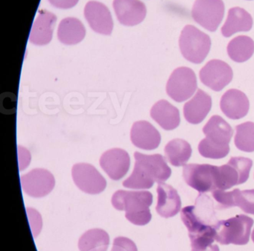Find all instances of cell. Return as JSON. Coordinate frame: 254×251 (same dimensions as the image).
Listing matches in <instances>:
<instances>
[{
  "label": "cell",
  "mask_w": 254,
  "mask_h": 251,
  "mask_svg": "<svg viewBox=\"0 0 254 251\" xmlns=\"http://www.w3.org/2000/svg\"><path fill=\"white\" fill-rule=\"evenodd\" d=\"M134 169L129 178L123 181V187L134 189H148L154 183L165 182L170 178L172 170L161 154L146 155L134 153Z\"/></svg>",
  "instance_id": "cell-1"
},
{
  "label": "cell",
  "mask_w": 254,
  "mask_h": 251,
  "mask_svg": "<svg viewBox=\"0 0 254 251\" xmlns=\"http://www.w3.org/2000/svg\"><path fill=\"white\" fill-rule=\"evenodd\" d=\"M181 220L188 229L191 251H219L218 245H213L216 230L213 225L206 224L194 210V206L183 208Z\"/></svg>",
  "instance_id": "cell-2"
},
{
  "label": "cell",
  "mask_w": 254,
  "mask_h": 251,
  "mask_svg": "<svg viewBox=\"0 0 254 251\" xmlns=\"http://www.w3.org/2000/svg\"><path fill=\"white\" fill-rule=\"evenodd\" d=\"M254 220L245 215H238L214 224L215 240L221 245H245L249 242Z\"/></svg>",
  "instance_id": "cell-3"
},
{
  "label": "cell",
  "mask_w": 254,
  "mask_h": 251,
  "mask_svg": "<svg viewBox=\"0 0 254 251\" xmlns=\"http://www.w3.org/2000/svg\"><path fill=\"white\" fill-rule=\"evenodd\" d=\"M179 47L184 59L191 63L199 64L209 54L210 38L195 26L187 25L180 36Z\"/></svg>",
  "instance_id": "cell-4"
},
{
  "label": "cell",
  "mask_w": 254,
  "mask_h": 251,
  "mask_svg": "<svg viewBox=\"0 0 254 251\" xmlns=\"http://www.w3.org/2000/svg\"><path fill=\"white\" fill-rule=\"evenodd\" d=\"M252 160L246 157H232L227 164L218 167L217 189L226 190L248 181Z\"/></svg>",
  "instance_id": "cell-5"
},
{
  "label": "cell",
  "mask_w": 254,
  "mask_h": 251,
  "mask_svg": "<svg viewBox=\"0 0 254 251\" xmlns=\"http://www.w3.org/2000/svg\"><path fill=\"white\" fill-rule=\"evenodd\" d=\"M197 88V78L192 69L177 68L169 77L166 93L176 102H183L191 98Z\"/></svg>",
  "instance_id": "cell-6"
},
{
  "label": "cell",
  "mask_w": 254,
  "mask_h": 251,
  "mask_svg": "<svg viewBox=\"0 0 254 251\" xmlns=\"http://www.w3.org/2000/svg\"><path fill=\"white\" fill-rule=\"evenodd\" d=\"M218 167L209 164L186 165L183 177L187 185L199 193L213 191L216 188Z\"/></svg>",
  "instance_id": "cell-7"
},
{
  "label": "cell",
  "mask_w": 254,
  "mask_h": 251,
  "mask_svg": "<svg viewBox=\"0 0 254 251\" xmlns=\"http://www.w3.org/2000/svg\"><path fill=\"white\" fill-rule=\"evenodd\" d=\"M222 0H196L191 10L193 20L209 32L217 30L224 15Z\"/></svg>",
  "instance_id": "cell-8"
},
{
  "label": "cell",
  "mask_w": 254,
  "mask_h": 251,
  "mask_svg": "<svg viewBox=\"0 0 254 251\" xmlns=\"http://www.w3.org/2000/svg\"><path fill=\"white\" fill-rule=\"evenodd\" d=\"M112 205L117 210L126 211V215L150 211L153 195L150 191H129L118 190L111 199Z\"/></svg>",
  "instance_id": "cell-9"
},
{
  "label": "cell",
  "mask_w": 254,
  "mask_h": 251,
  "mask_svg": "<svg viewBox=\"0 0 254 251\" xmlns=\"http://www.w3.org/2000/svg\"><path fill=\"white\" fill-rule=\"evenodd\" d=\"M72 176L78 188L87 194H99L106 188V180L94 166L88 163L74 165Z\"/></svg>",
  "instance_id": "cell-10"
},
{
  "label": "cell",
  "mask_w": 254,
  "mask_h": 251,
  "mask_svg": "<svg viewBox=\"0 0 254 251\" xmlns=\"http://www.w3.org/2000/svg\"><path fill=\"white\" fill-rule=\"evenodd\" d=\"M200 81L214 91H221L233 79V69L221 60L209 61L199 72Z\"/></svg>",
  "instance_id": "cell-11"
},
{
  "label": "cell",
  "mask_w": 254,
  "mask_h": 251,
  "mask_svg": "<svg viewBox=\"0 0 254 251\" xmlns=\"http://www.w3.org/2000/svg\"><path fill=\"white\" fill-rule=\"evenodd\" d=\"M22 188L28 195L42 197L50 194L56 185V180L50 171L35 169L21 176Z\"/></svg>",
  "instance_id": "cell-12"
},
{
  "label": "cell",
  "mask_w": 254,
  "mask_h": 251,
  "mask_svg": "<svg viewBox=\"0 0 254 251\" xmlns=\"http://www.w3.org/2000/svg\"><path fill=\"white\" fill-rule=\"evenodd\" d=\"M99 163L111 179L119 181L128 172L130 160L127 151L121 148H112L102 154Z\"/></svg>",
  "instance_id": "cell-13"
},
{
  "label": "cell",
  "mask_w": 254,
  "mask_h": 251,
  "mask_svg": "<svg viewBox=\"0 0 254 251\" xmlns=\"http://www.w3.org/2000/svg\"><path fill=\"white\" fill-rule=\"evenodd\" d=\"M84 16L93 31L102 35H111L114 28L112 16L104 4L96 1L87 2Z\"/></svg>",
  "instance_id": "cell-14"
},
{
  "label": "cell",
  "mask_w": 254,
  "mask_h": 251,
  "mask_svg": "<svg viewBox=\"0 0 254 251\" xmlns=\"http://www.w3.org/2000/svg\"><path fill=\"white\" fill-rule=\"evenodd\" d=\"M113 6L119 21L125 26L139 24L146 16V7L139 0H114Z\"/></svg>",
  "instance_id": "cell-15"
},
{
  "label": "cell",
  "mask_w": 254,
  "mask_h": 251,
  "mask_svg": "<svg viewBox=\"0 0 254 251\" xmlns=\"http://www.w3.org/2000/svg\"><path fill=\"white\" fill-rule=\"evenodd\" d=\"M220 108L224 115L230 120H240L248 114L250 102L243 92L230 89L221 97Z\"/></svg>",
  "instance_id": "cell-16"
},
{
  "label": "cell",
  "mask_w": 254,
  "mask_h": 251,
  "mask_svg": "<svg viewBox=\"0 0 254 251\" xmlns=\"http://www.w3.org/2000/svg\"><path fill=\"white\" fill-rule=\"evenodd\" d=\"M130 139L132 143L140 149L154 150L160 145L161 136L151 123L139 121L133 125Z\"/></svg>",
  "instance_id": "cell-17"
},
{
  "label": "cell",
  "mask_w": 254,
  "mask_h": 251,
  "mask_svg": "<svg viewBox=\"0 0 254 251\" xmlns=\"http://www.w3.org/2000/svg\"><path fill=\"white\" fill-rule=\"evenodd\" d=\"M157 204L156 211L160 216L169 218L181 210V200L178 191L172 186L160 183L157 186Z\"/></svg>",
  "instance_id": "cell-18"
},
{
  "label": "cell",
  "mask_w": 254,
  "mask_h": 251,
  "mask_svg": "<svg viewBox=\"0 0 254 251\" xmlns=\"http://www.w3.org/2000/svg\"><path fill=\"white\" fill-rule=\"evenodd\" d=\"M211 108L212 99L210 96L199 89L194 97L184 105V117L190 124H200L206 118Z\"/></svg>",
  "instance_id": "cell-19"
},
{
  "label": "cell",
  "mask_w": 254,
  "mask_h": 251,
  "mask_svg": "<svg viewBox=\"0 0 254 251\" xmlns=\"http://www.w3.org/2000/svg\"><path fill=\"white\" fill-rule=\"evenodd\" d=\"M57 17L54 14L41 11L32 26L29 41L38 46L47 45L53 38V30Z\"/></svg>",
  "instance_id": "cell-20"
},
{
  "label": "cell",
  "mask_w": 254,
  "mask_h": 251,
  "mask_svg": "<svg viewBox=\"0 0 254 251\" xmlns=\"http://www.w3.org/2000/svg\"><path fill=\"white\" fill-rule=\"evenodd\" d=\"M151 117L166 130H174L181 123L179 110L164 99L159 101L152 107Z\"/></svg>",
  "instance_id": "cell-21"
},
{
  "label": "cell",
  "mask_w": 254,
  "mask_h": 251,
  "mask_svg": "<svg viewBox=\"0 0 254 251\" xmlns=\"http://www.w3.org/2000/svg\"><path fill=\"white\" fill-rule=\"evenodd\" d=\"M253 26V19L251 14L239 7L230 8L227 20L221 28V34L225 38H230L235 33L249 32Z\"/></svg>",
  "instance_id": "cell-22"
},
{
  "label": "cell",
  "mask_w": 254,
  "mask_h": 251,
  "mask_svg": "<svg viewBox=\"0 0 254 251\" xmlns=\"http://www.w3.org/2000/svg\"><path fill=\"white\" fill-rule=\"evenodd\" d=\"M203 132L206 135V139L220 145H229L233 134L231 126L218 115L209 119L203 127Z\"/></svg>",
  "instance_id": "cell-23"
},
{
  "label": "cell",
  "mask_w": 254,
  "mask_h": 251,
  "mask_svg": "<svg viewBox=\"0 0 254 251\" xmlns=\"http://www.w3.org/2000/svg\"><path fill=\"white\" fill-rule=\"evenodd\" d=\"M86 35L85 28L81 21L74 17L64 19L58 29V38L62 44L75 45L81 42Z\"/></svg>",
  "instance_id": "cell-24"
},
{
  "label": "cell",
  "mask_w": 254,
  "mask_h": 251,
  "mask_svg": "<svg viewBox=\"0 0 254 251\" xmlns=\"http://www.w3.org/2000/svg\"><path fill=\"white\" fill-rule=\"evenodd\" d=\"M110 244L109 235L102 229L87 230L78 241L80 251H107Z\"/></svg>",
  "instance_id": "cell-25"
},
{
  "label": "cell",
  "mask_w": 254,
  "mask_h": 251,
  "mask_svg": "<svg viewBox=\"0 0 254 251\" xmlns=\"http://www.w3.org/2000/svg\"><path fill=\"white\" fill-rule=\"evenodd\" d=\"M165 155L168 161L173 166H182L190 160L191 156V145L182 139H175L168 142L165 147Z\"/></svg>",
  "instance_id": "cell-26"
},
{
  "label": "cell",
  "mask_w": 254,
  "mask_h": 251,
  "mask_svg": "<svg viewBox=\"0 0 254 251\" xmlns=\"http://www.w3.org/2000/svg\"><path fill=\"white\" fill-rule=\"evenodd\" d=\"M254 53V42L250 37L238 36L227 46V54L233 62L243 63L249 60Z\"/></svg>",
  "instance_id": "cell-27"
},
{
  "label": "cell",
  "mask_w": 254,
  "mask_h": 251,
  "mask_svg": "<svg viewBox=\"0 0 254 251\" xmlns=\"http://www.w3.org/2000/svg\"><path fill=\"white\" fill-rule=\"evenodd\" d=\"M236 148L245 152L254 151V123L247 122L236 127L234 139Z\"/></svg>",
  "instance_id": "cell-28"
},
{
  "label": "cell",
  "mask_w": 254,
  "mask_h": 251,
  "mask_svg": "<svg viewBox=\"0 0 254 251\" xmlns=\"http://www.w3.org/2000/svg\"><path fill=\"white\" fill-rule=\"evenodd\" d=\"M198 151L200 155L206 158L221 159L229 154L230 146L229 145H217L205 138L199 143Z\"/></svg>",
  "instance_id": "cell-29"
},
{
  "label": "cell",
  "mask_w": 254,
  "mask_h": 251,
  "mask_svg": "<svg viewBox=\"0 0 254 251\" xmlns=\"http://www.w3.org/2000/svg\"><path fill=\"white\" fill-rule=\"evenodd\" d=\"M235 206H239L244 212L254 215V189L240 191L235 189Z\"/></svg>",
  "instance_id": "cell-30"
},
{
  "label": "cell",
  "mask_w": 254,
  "mask_h": 251,
  "mask_svg": "<svg viewBox=\"0 0 254 251\" xmlns=\"http://www.w3.org/2000/svg\"><path fill=\"white\" fill-rule=\"evenodd\" d=\"M235 193L231 191H224V190L215 189L212 191V196L218 203V209H225L235 206Z\"/></svg>",
  "instance_id": "cell-31"
},
{
  "label": "cell",
  "mask_w": 254,
  "mask_h": 251,
  "mask_svg": "<svg viewBox=\"0 0 254 251\" xmlns=\"http://www.w3.org/2000/svg\"><path fill=\"white\" fill-rule=\"evenodd\" d=\"M111 251H138L136 244L128 238L120 237L116 238L113 243V248Z\"/></svg>",
  "instance_id": "cell-32"
},
{
  "label": "cell",
  "mask_w": 254,
  "mask_h": 251,
  "mask_svg": "<svg viewBox=\"0 0 254 251\" xmlns=\"http://www.w3.org/2000/svg\"><path fill=\"white\" fill-rule=\"evenodd\" d=\"M49 2L56 8L68 9L75 6L78 0H49Z\"/></svg>",
  "instance_id": "cell-33"
},
{
  "label": "cell",
  "mask_w": 254,
  "mask_h": 251,
  "mask_svg": "<svg viewBox=\"0 0 254 251\" xmlns=\"http://www.w3.org/2000/svg\"><path fill=\"white\" fill-rule=\"evenodd\" d=\"M251 237H252V240H253V242H254V230H253L252 236H251Z\"/></svg>",
  "instance_id": "cell-34"
}]
</instances>
